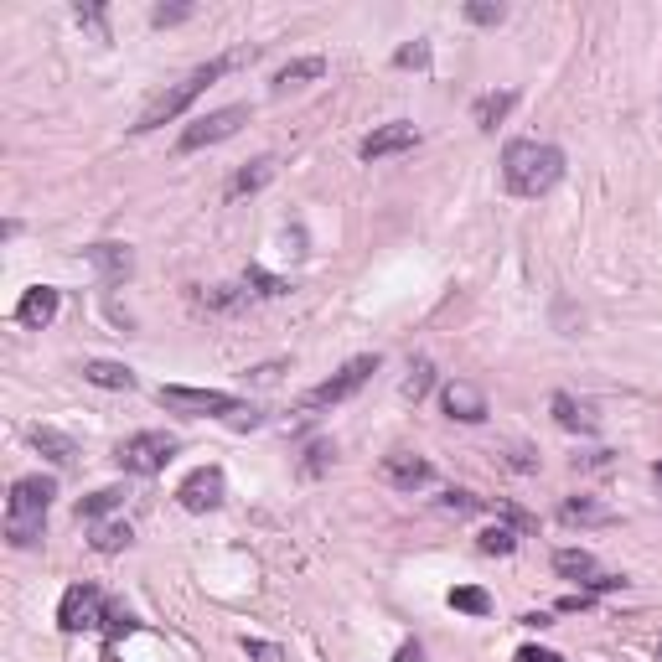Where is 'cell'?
I'll return each instance as SVG.
<instances>
[{"instance_id": "obj_1", "label": "cell", "mask_w": 662, "mask_h": 662, "mask_svg": "<svg viewBox=\"0 0 662 662\" xmlns=\"http://www.w3.org/2000/svg\"><path fill=\"white\" fill-rule=\"evenodd\" d=\"M244 63H254V47H238V52H228V57H213V63H202V68H192L176 88H166V94L150 104L140 119H135V135H150V130H161V125H171V119H182L207 88H213L223 73H233V68H244Z\"/></svg>"}, {"instance_id": "obj_2", "label": "cell", "mask_w": 662, "mask_h": 662, "mask_svg": "<svg viewBox=\"0 0 662 662\" xmlns=\"http://www.w3.org/2000/svg\"><path fill=\"white\" fill-rule=\"evenodd\" d=\"M564 176V150L544 140H513L502 150V182L513 197H544Z\"/></svg>"}, {"instance_id": "obj_3", "label": "cell", "mask_w": 662, "mask_h": 662, "mask_svg": "<svg viewBox=\"0 0 662 662\" xmlns=\"http://www.w3.org/2000/svg\"><path fill=\"white\" fill-rule=\"evenodd\" d=\"M52 497H57L52 476H16L11 481V497H6V538H11V549H32L47 533Z\"/></svg>"}, {"instance_id": "obj_4", "label": "cell", "mask_w": 662, "mask_h": 662, "mask_svg": "<svg viewBox=\"0 0 662 662\" xmlns=\"http://www.w3.org/2000/svg\"><path fill=\"white\" fill-rule=\"evenodd\" d=\"M156 404L171 414H187V419H238L249 404H238L223 388H187V383H166L156 388Z\"/></svg>"}, {"instance_id": "obj_5", "label": "cell", "mask_w": 662, "mask_h": 662, "mask_svg": "<svg viewBox=\"0 0 662 662\" xmlns=\"http://www.w3.org/2000/svg\"><path fill=\"white\" fill-rule=\"evenodd\" d=\"M171 456H176V435H166V430H140L114 450V461L130 476H156V471H166Z\"/></svg>"}, {"instance_id": "obj_6", "label": "cell", "mask_w": 662, "mask_h": 662, "mask_svg": "<svg viewBox=\"0 0 662 662\" xmlns=\"http://www.w3.org/2000/svg\"><path fill=\"white\" fill-rule=\"evenodd\" d=\"M249 125V104H228V109H213V114H202L192 119V125L182 130V140H176V150L182 156H192V150H207V145H218V140H233L238 130Z\"/></svg>"}, {"instance_id": "obj_7", "label": "cell", "mask_w": 662, "mask_h": 662, "mask_svg": "<svg viewBox=\"0 0 662 662\" xmlns=\"http://www.w3.org/2000/svg\"><path fill=\"white\" fill-rule=\"evenodd\" d=\"M378 373V357H352V363L342 368V373H331L326 383H316L306 399H300V409H331V404H342V399H352L357 388H363L368 378Z\"/></svg>"}, {"instance_id": "obj_8", "label": "cell", "mask_w": 662, "mask_h": 662, "mask_svg": "<svg viewBox=\"0 0 662 662\" xmlns=\"http://www.w3.org/2000/svg\"><path fill=\"white\" fill-rule=\"evenodd\" d=\"M104 621V590L99 585H73L57 606V626L63 631H94Z\"/></svg>"}, {"instance_id": "obj_9", "label": "cell", "mask_w": 662, "mask_h": 662, "mask_svg": "<svg viewBox=\"0 0 662 662\" xmlns=\"http://www.w3.org/2000/svg\"><path fill=\"white\" fill-rule=\"evenodd\" d=\"M554 569H559L564 580H580L585 590H626L621 575H600V564H595L590 549H559L554 554Z\"/></svg>"}, {"instance_id": "obj_10", "label": "cell", "mask_w": 662, "mask_h": 662, "mask_svg": "<svg viewBox=\"0 0 662 662\" xmlns=\"http://www.w3.org/2000/svg\"><path fill=\"white\" fill-rule=\"evenodd\" d=\"M176 502L187 507V513H213L223 502V471L218 466H197L182 487H176Z\"/></svg>"}, {"instance_id": "obj_11", "label": "cell", "mask_w": 662, "mask_h": 662, "mask_svg": "<svg viewBox=\"0 0 662 662\" xmlns=\"http://www.w3.org/2000/svg\"><path fill=\"white\" fill-rule=\"evenodd\" d=\"M419 145V130L409 125V119H394V125H378L363 145H357V156L363 161H383V156H404V150Z\"/></svg>"}, {"instance_id": "obj_12", "label": "cell", "mask_w": 662, "mask_h": 662, "mask_svg": "<svg viewBox=\"0 0 662 662\" xmlns=\"http://www.w3.org/2000/svg\"><path fill=\"white\" fill-rule=\"evenodd\" d=\"M83 259L104 275V285H125V280L135 275V254H130V244H88Z\"/></svg>"}, {"instance_id": "obj_13", "label": "cell", "mask_w": 662, "mask_h": 662, "mask_svg": "<svg viewBox=\"0 0 662 662\" xmlns=\"http://www.w3.org/2000/svg\"><path fill=\"white\" fill-rule=\"evenodd\" d=\"M57 306H63V295H57L52 285H32V290L21 295V306H16V326L42 331V326L57 321Z\"/></svg>"}, {"instance_id": "obj_14", "label": "cell", "mask_w": 662, "mask_h": 662, "mask_svg": "<svg viewBox=\"0 0 662 662\" xmlns=\"http://www.w3.org/2000/svg\"><path fill=\"white\" fill-rule=\"evenodd\" d=\"M440 404L450 419H461V425H481V419H487V394H481L476 383H445Z\"/></svg>"}, {"instance_id": "obj_15", "label": "cell", "mask_w": 662, "mask_h": 662, "mask_svg": "<svg viewBox=\"0 0 662 662\" xmlns=\"http://www.w3.org/2000/svg\"><path fill=\"white\" fill-rule=\"evenodd\" d=\"M549 409H554V425H559V430H569V435H600V414H595L585 399H575V394H554Z\"/></svg>"}, {"instance_id": "obj_16", "label": "cell", "mask_w": 662, "mask_h": 662, "mask_svg": "<svg viewBox=\"0 0 662 662\" xmlns=\"http://www.w3.org/2000/svg\"><path fill=\"white\" fill-rule=\"evenodd\" d=\"M435 471H430V461H419V456H383V481L388 487H399V492H414V487H425Z\"/></svg>"}, {"instance_id": "obj_17", "label": "cell", "mask_w": 662, "mask_h": 662, "mask_svg": "<svg viewBox=\"0 0 662 662\" xmlns=\"http://www.w3.org/2000/svg\"><path fill=\"white\" fill-rule=\"evenodd\" d=\"M513 104H518V94L513 88H497V94H481L476 104H471V119H476V130H497L507 114H513Z\"/></svg>"}, {"instance_id": "obj_18", "label": "cell", "mask_w": 662, "mask_h": 662, "mask_svg": "<svg viewBox=\"0 0 662 662\" xmlns=\"http://www.w3.org/2000/svg\"><path fill=\"white\" fill-rule=\"evenodd\" d=\"M316 78H326V57H295V63H285V68L275 73V94L306 88V83H316Z\"/></svg>"}, {"instance_id": "obj_19", "label": "cell", "mask_w": 662, "mask_h": 662, "mask_svg": "<svg viewBox=\"0 0 662 662\" xmlns=\"http://www.w3.org/2000/svg\"><path fill=\"white\" fill-rule=\"evenodd\" d=\"M26 440H32L52 466H73V456H78V445L63 430H52V425H32V435H26Z\"/></svg>"}, {"instance_id": "obj_20", "label": "cell", "mask_w": 662, "mask_h": 662, "mask_svg": "<svg viewBox=\"0 0 662 662\" xmlns=\"http://www.w3.org/2000/svg\"><path fill=\"white\" fill-rule=\"evenodd\" d=\"M559 518L564 523H580V528H606V523H616V513H611V507H600L595 497H564Z\"/></svg>"}, {"instance_id": "obj_21", "label": "cell", "mask_w": 662, "mask_h": 662, "mask_svg": "<svg viewBox=\"0 0 662 662\" xmlns=\"http://www.w3.org/2000/svg\"><path fill=\"white\" fill-rule=\"evenodd\" d=\"M83 378L94 388H135V373L125 363H109V357H94V363H83Z\"/></svg>"}, {"instance_id": "obj_22", "label": "cell", "mask_w": 662, "mask_h": 662, "mask_svg": "<svg viewBox=\"0 0 662 662\" xmlns=\"http://www.w3.org/2000/svg\"><path fill=\"white\" fill-rule=\"evenodd\" d=\"M269 176H275V161H254V166H244V171H238L233 176V182H228V202H238V197H249V192H259V187H269Z\"/></svg>"}, {"instance_id": "obj_23", "label": "cell", "mask_w": 662, "mask_h": 662, "mask_svg": "<svg viewBox=\"0 0 662 662\" xmlns=\"http://www.w3.org/2000/svg\"><path fill=\"white\" fill-rule=\"evenodd\" d=\"M119 502H125V492H119V487H99V492H88V497L78 502V523H104Z\"/></svg>"}, {"instance_id": "obj_24", "label": "cell", "mask_w": 662, "mask_h": 662, "mask_svg": "<svg viewBox=\"0 0 662 662\" xmlns=\"http://www.w3.org/2000/svg\"><path fill=\"white\" fill-rule=\"evenodd\" d=\"M130 523H94V538H88V544H94V554H119V549H130Z\"/></svg>"}, {"instance_id": "obj_25", "label": "cell", "mask_w": 662, "mask_h": 662, "mask_svg": "<svg viewBox=\"0 0 662 662\" xmlns=\"http://www.w3.org/2000/svg\"><path fill=\"white\" fill-rule=\"evenodd\" d=\"M440 513H450V518H476V513H492V502L476 497V492H445L440 497Z\"/></svg>"}, {"instance_id": "obj_26", "label": "cell", "mask_w": 662, "mask_h": 662, "mask_svg": "<svg viewBox=\"0 0 662 662\" xmlns=\"http://www.w3.org/2000/svg\"><path fill=\"white\" fill-rule=\"evenodd\" d=\"M476 549H481V554H513V549H518V528H507V523L481 528V533H476Z\"/></svg>"}, {"instance_id": "obj_27", "label": "cell", "mask_w": 662, "mask_h": 662, "mask_svg": "<svg viewBox=\"0 0 662 662\" xmlns=\"http://www.w3.org/2000/svg\"><path fill=\"white\" fill-rule=\"evenodd\" d=\"M450 611H461V616H487V611H492V595L476 590V585H461V590H450Z\"/></svg>"}, {"instance_id": "obj_28", "label": "cell", "mask_w": 662, "mask_h": 662, "mask_svg": "<svg viewBox=\"0 0 662 662\" xmlns=\"http://www.w3.org/2000/svg\"><path fill=\"white\" fill-rule=\"evenodd\" d=\"M140 621H135V611H125V606H114V600H104V621H99V631L114 642V637H125V631H135Z\"/></svg>"}, {"instance_id": "obj_29", "label": "cell", "mask_w": 662, "mask_h": 662, "mask_svg": "<svg viewBox=\"0 0 662 662\" xmlns=\"http://www.w3.org/2000/svg\"><path fill=\"white\" fill-rule=\"evenodd\" d=\"M430 388H435V368L425 363V357H419V363L409 368V378H404V399H414V404H419V399L430 394Z\"/></svg>"}, {"instance_id": "obj_30", "label": "cell", "mask_w": 662, "mask_h": 662, "mask_svg": "<svg viewBox=\"0 0 662 662\" xmlns=\"http://www.w3.org/2000/svg\"><path fill=\"white\" fill-rule=\"evenodd\" d=\"M466 21H471V26H502V21H507V6H497V0H471V6H466Z\"/></svg>"}, {"instance_id": "obj_31", "label": "cell", "mask_w": 662, "mask_h": 662, "mask_svg": "<svg viewBox=\"0 0 662 662\" xmlns=\"http://www.w3.org/2000/svg\"><path fill=\"white\" fill-rule=\"evenodd\" d=\"M394 68H430V42H409L394 52Z\"/></svg>"}, {"instance_id": "obj_32", "label": "cell", "mask_w": 662, "mask_h": 662, "mask_svg": "<svg viewBox=\"0 0 662 662\" xmlns=\"http://www.w3.org/2000/svg\"><path fill=\"white\" fill-rule=\"evenodd\" d=\"M78 26H88V32H99V42H109V16H104V6H78Z\"/></svg>"}, {"instance_id": "obj_33", "label": "cell", "mask_w": 662, "mask_h": 662, "mask_svg": "<svg viewBox=\"0 0 662 662\" xmlns=\"http://www.w3.org/2000/svg\"><path fill=\"white\" fill-rule=\"evenodd\" d=\"M244 285H254L259 295H285V290H290L285 280H275V275H264V269H249V275H244Z\"/></svg>"}, {"instance_id": "obj_34", "label": "cell", "mask_w": 662, "mask_h": 662, "mask_svg": "<svg viewBox=\"0 0 662 662\" xmlns=\"http://www.w3.org/2000/svg\"><path fill=\"white\" fill-rule=\"evenodd\" d=\"M244 652H249L254 662H285V652H280L275 642H254V637H244Z\"/></svg>"}, {"instance_id": "obj_35", "label": "cell", "mask_w": 662, "mask_h": 662, "mask_svg": "<svg viewBox=\"0 0 662 662\" xmlns=\"http://www.w3.org/2000/svg\"><path fill=\"white\" fill-rule=\"evenodd\" d=\"M192 16V6H156V11H150V21H156V26H182Z\"/></svg>"}, {"instance_id": "obj_36", "label": "cell", "mask_w": 662, "mask_h": 662, "mask_svg": "<svg viewBox=\"0 0 662 662\" xmlns=\"http://www.w3.org/2000/svg\"><path fill=\"white\" fill-rule=\"evenodd\" d=\"M513 662H564L559 652H549V647H518V657Z\"/></svg>"}, {"instance_id": "obj_37", "label": "cell", "mask_w": 662, "mask_h": 662, "mask_svg": "<svg viewBox=\"0 0 662 662\" xmlns=\"http://www.w3.org/2000/svg\"><path fill=\"white\" fill-rule=\"evenodd\" d=\"M575 466H585V471H606V466H611V450H590L585 461L575 456Z\"/></svg>"}, {"instance_id": "obj_38", "label": "cell", "mask_w": 662, "mask_h": 662, "mask_svg": "<svg viewBox=\"0 0 662 662\" xmlns=\"http://www.w3.org/2000/svg\"><path fill=\"white\" fill-rule=\"evenodd\" d=\"M326 461H331V450H326V445H316V450H311V461H306V476L326 471Z\"/></svg>"}, {"instance_id": "obj_39", "label": "cell", "mask_w": 662, "mask_h": 662, "mask_svg": "<svg viewBox=\"0 0 662 662\" xmlns=\"http://www.w3.org/2000/svg\"><path fill=\"white\" fill-rule=\"evenodd\" d=\"M419 657H425V652H419V642H404V647L394 652V662H419Z\"/></svg>"}, {"instance_id": "obj_40", "label": "cell", "mask_w": 662, "mask_h": 662, "mask_svg": "<svg viewBox=\"0 0 662 662\" xmlns=\"http://www.w3.org/2000/svg\"><path fill=\"white\" fill-rule=\"evenodd\" d=\"M657 481H662V461H657Z\"/></svg>"}, {"instance_id": "obj_41", "label": "cell", "mask_w": 662, "mask_h": 662, "mask_svg": "<svg viewBox=\"0 0 662 662\" xmlns=\"http://www.w3.org/2000/svg\"><path fill=\"white\" fill-rule=\"evenodd\" d=\"M657 662H662V642H657Z\"/></svg>"}]
</instances>
